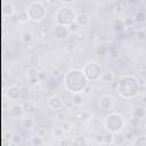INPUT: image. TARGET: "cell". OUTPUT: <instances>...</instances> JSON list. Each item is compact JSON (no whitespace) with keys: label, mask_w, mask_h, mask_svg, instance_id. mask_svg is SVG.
<instances>
[{"label":"cell","mask_w":146,"mask_h":146,"mask_svg":"<svg viewBox=\"0 0 146 146\" xmlns=\"http://www.w3.org/2000/svg\"><path fill=\"white\" fill-rule=\"evenodd\" d=\"M98 106L102 111H106V112H110L113 110V106H114V99L111 95H103L99 97L98 99Z\"/></svg>","instance_id":"obj_7"},{"label":"cell","mask_w":146,"mask_h":146,"mask_svg":"<svg viewBox=\"0 0 146 146\" xmlns=\"http://www.w3.org/2000/svg\"><path fill=\"white\" fill-rule=\"evenodd\" d=\"M88 86L89 81L82 70L71 68L64 75V88L72 94H83Z\"/></svg>","instance_id":"obj_1"},{"label":"cell","mask_w":146,"mask_h":146,"mask_svg":"<svg viewBox=\"0 0 146 146\" xmlns=\"http://www.w3.org/2000/svg\"><path fill=\"white\" fill-rule=\"evenodd\" d=\"M59 73H58V71L57 70H52V76H57Z\"/></svg>","instance_id":"obj_37"},{"label":"cell","mask_w":146,"mask_h":146,"mask_svg":"<svg viewBox=\"0 0 146 146\" xmlns=\"http://www.w3.org/2000/svg\"><path fill=\"white\" fill-rule=\"evenodd\" d=\"M14 5L10 1H3L2 2V14L5 16H11L14 14Z\"/></svg>","instance_id":"obj_15"},{"label":"cell","mask_w":146,"mask_h":146,"mask_svg":"<svg viewBox=\"0 0 146 146\" xmlns=\"http://www.w3.org/2000/svg\"><path fill=\"white\" fill-rule=\"evenodd\" d=\"M106 51H107V47H106L104 43H102V44H99V46H98V48H97V52H98V54L105 55V54H106Z\"/></svg>","instance_id":"obj_34"},{"label":"cell","mask_w":146,"mask_h":146,"mask_svg":"<svg viewBox=\"0 0 146 146\" xmlns=\"http://www.w3.org/2000/svg\"><path fill=\"white\" fill-rule=\"evenodd\" d=\"M76 13L75 10L70 7V6H60L57 8L55 15H54V19L56 22V24L59 25H64V26H70L72 23L75 22L76 19Z\"/></svg>","instance_id":"obj_3"},{"label":"cell","mask_w":146,"mask_h":146,"mask_svg":"<svg viewBox=\"0 0 146 146\" xmlns=\"http://www.w3.org/2000/svg\"><path fill=\"white\" fill-rule=\"evenodd\" d=\"M113 27H114L116 31H122V30L125 27L124 21L121 19V18H116V19L114 21V23H113Z\"/></svg>","instance_id":"obj_24"},{"label":"cell","mask_w":146,"mask_h":146,"mask_svg":"<svg viewBox=\"0 0 146 146\" xmlns=\"http://www.w3.org/2000/svg\"><path fill=\"white\" fill-rule=\"evenodd\" d=\"M59 128L62 129V131H63L64 133H70V132L72 131V129H73V124H72L70 121L64 120V121L62 122V124H60Z\"/></svg>","instance_id":"obj_20"},{"label":"cell","mask_w":146,"mask_h":146,"mask_svg":"<svg viewBox=\"0 0 146 146\" xmlns=\"http://www.w3.org/2000/svg\"><path fill=\"white\" fill-rule=\"evenodd\" d=\"M22 125H23L24 129H33L34 125H35V122L31 117H24L22 120Z\"/></svg>","instance_id":"obj_19"},{"label":"cell","mask_w":146,"mask_h":146,"mask_svg":"<svg viewBox=\"0 0 146 146\" xmlns=\"http://www.w3.org/2000/svg\"><path fill=\"white\" fill-rule=\"evenodd\" d=\"M59 146H71V140H68L67 138H62L59 140Z\"/></svg>","instance_id":"obj_35"},{"label":"cell","mask_w":146,"mask_h":146,"mask_svg":"<svg viewBox=\"0 0 146 146\" xmlns=\"http://www.w3.org/2000/svg\"><path fill=\"white\" fill-rule=\"evenodd\" d=\"M103 124L108 132L115 133V132H122L125 125V121L121 114L116 112H111L104 117Z\"/></svg>","instance_id":"obj_4"},{"label":"cell","mask_w":146,"mask_h":146,"mask_svg":"<svg viewBox=\"0 0 146 146\" xmlns=\"http://www.w3.org/2000/svg\"><path fill=\"white\" fill-rule=\"evenodd\" d=\"M17 17H18L17 19H18V22H19V23H25V22H27V21H29V16H27V14H26V10H25V9L21 10V11L18 13Z\"/></svg>","instance_id":"obj_27"},{"label":"cell","mask_w":146,"mask_h":146,"mask_svg":"<svg viewBox=\"0 0 146 146\" xmlns=\"http://www.w3.org/2000/svg\"><path fill=\"white\" fill-rule=\"evenodd\" d=\"M113 11H114L116 15H122V14L125 11V5H124L123 2H116V3L114 5Z\"/></svg>","instance_id":"obj_21"},{"label":"cell","mask_w":146,"mask_h":146,"mask_svg":"<svg viewBox=\"0 0 146 146\" xmlns=\"http://www.w3.org/2000/svg\"><path fill=\"white\" fill-rule=\"evenodd\" d=\"M17 146H21V145H17Z\"/></svg>","instance_id":"obj_38"},{"label":"cell","mask_w":146,"mask_h":146,"mask_svg":"<svg viewBox=\"0 0 146 146\" xmlns=\"http://www.w3.org/2000/svg\"><path fill=\"white\" fill-rule=\"evenodd\" d=\"M137 36H138L139 40H145V39H146V30H145V29H140V30H138V32H137Z\"/></svg>","instance_id":"obj_32"},{"label":"cell","mask_w":146,"mask_h":146,"mask_svg":"<svg viewBox=\"0 0 146 146\" xmlns=\"http://www.w3.org/2000/svg\"><path fill=\"white\" fill-rule=\"evenodd\" d=\"M25 10L29 16V21L33 23H40L47 16V7L40 1H33L27 3Z\"/></svg>","instance_id":"obj_5"},{"label":"cell","mask_w":146,"mask_h":146,"mask_svg":"<svg viewBox=\"0 0 146 146\" xmlns=\"http://www.w3.org/2000/svg\"><path fill=\"white\" fill-rule=\"evenodd\" d=\"M131 146H146V135H143V136L137 137L132 141Z\"/></svg>","instance_id":"obj_22"},{"label":"cell","mask_w":146,"mask_h":146,"mask_svg":"<svg viewBox=\"0 0 146 146\" xmlns=\"http://www.w3.org/2000/svg\"><path fill=\"white\" fill-rule=\"evenodd\" d=\"M47 104H48L49 108H51L52 111H59V110L63 107V105H64L62 97L58 96V95H56V94H55V95H51V96L48 98Z\"/></svg>","instance_id":"obj_9"},{"label":"cell","mask_w":146,"mask_h":146,"mask_svg":"<svg viewBox=\"0 0 146 146\" xmlns=\"http://www.w3.org/2000/svg\"><path fill=\"white\" fill-rule=\"evenodd\" d=\"M33 40V34L31 32H24L22 35V41L24 43H31Z\"/></svg>","instance_id":"obj_28"},{"label":"cell","mask_w":146,"mask_h":146,"mask_svg":"<svg viewBox=\"0 0 146 146\" xmlns=\"http://www.w3.org/2000/svg\"><path fill=\"white\" fill-rule=\"evenodd\" d=\"M90 21H91L90 15H89L88 13H84V11L79 13V14L76 15V19H75V22L78 23V25H79L80 27H86V26H88L89 23H90Z\"/></svg>","instance_id":"obj_11"},{"label":"cell","mask_w":146,"mask_h":146,"mask_svg":"<svg viewBox=\"0 0 146 146\" xmlns=\"http://www.w3.org/2000/svg\"><path fill=\"white\" fill-rule=\"evenodd\" d=\"M75 50H76V44H75V43H68V44L66 46V51H67V52L73 54Z\"/></svg>","instance_id":"obj_33"},{"label":"cell","mask_w":146,"mask_h":146,"mask_svg":"<svg viewBox=\"0 0 146 146\" xmlns=\"http://www.w3.org/2000/svg\"><path fill=\"white\" fill-rule=\"evenodd\" d=\"M7 96L10 100H18L22 96V91L21 88L16 84H10L7 89Z\"/></svg>","instance_id":"obj_10"},{"label":"cell","mask_w":146,"mask_h":146,"mask_svg":"<svg viewBox=\"0 0 146 146\" xmlns=\"http://www.w3.org/2000/svg\"><path fill=\"white\" fill-rule=\"evenodd\" d=\"M71 146H89V141L83 135H78L71 139Z\"/></svg>","instance_id":"obj_13"},{"label":"cell","mask_w":146,"mask_h":146,"mask_svg":"<svg viewBox=\"0 0 146 146\" xmlns=\"http://www.w3.org/2000/svg\"><path fill=\"white\" fill-rule=\"evenodd\" d=\"M36 78H38V72H36V70H35V67L30 66L29 70H27V79H29L30 81H33V80H35Z\"/></svg>","instance_id":"obj_25"},{"label":"cell","mask_w":146,"mask_h":146,"mask_svg":"<svg viewBox=\"0 0 146 146\" xmlns=\"http://www.w3.org/2000/svg\"><path fill=\"white\" fill-rule=\"evenodd\" d=\"M127 140V137L123 132H115L113 133V145H116V146H121L125 143Z\"/></svg>","instance_id":"obj_14"},{"label":"cell","mask_w":146,"mask_h":146,"mask_svg":"<svg viewBox=\"0 0 146 146\" xmlns=\"http://www.w3.org/2000/svg\"><path fill=\"white\" fill-rule=\"evenodd\" d=\"M102 81L103 82H112L113 80H114V74H113V72H106V73H103V75H102Z\"/></svg>","instance_id":"obj_26"},{"label":"cell","mask_w":146,"mask_h":146,"mask_svg":"<svg viewBox=\"0 0 146 146\" xmlns=\"http://www.w3.org/2000/svg\"><path fill=\"white\" fill-rule=\"evenodd\" d=\"M96 141L98 144H103V133H97L96 135Z\"/></svg>","instance_id":"obj_36"},{"label":"cell","mask_w":146,"mask_h":146,"mask_svg":"<svg viewBox=\"0 0 146 146\" xmlns=\"http://www.w3.org/2000/svg\"><path fill=\"white\" fill-rule=\"evenodd\" d=\"M82 72L84 73L88 81H92V82L100 80V78L103 75L102 67L97 62H89V63L84 64V66L82 67Z\"/></svg>","instance_id":"obj_6"},{"label":"cell","mask_w":146,"mask_h":146,"mask_svg":"<svg viewBox=\"0 0 146 146\" xmlns=\"http://www.w3.org/2000/svg\"><path fill=\"white\" fill-rule=\"evenodd\" d=\"M68 27V31H70V33H73V34H75V33H78L79 31H80V26L78 25V23L76 22H74V23H72L70 26H67Z\"/></svg>","instance_id":"obj_31"},{"label":"cell","mask_w":146,"mask_h":146,"mask_svg":"<svg viewBox=\"0 0 146 146\" xmlns=\"http://www.w3.org/2000/svg\"><path fill=\"white\" fill-rule=\"evenodd\" d=\"M117 94L124 99H133L139 92L138 79L132 74H127L120 78L117 82Z\"/></svg>","instance_id":"obj_2"},{"label":"cell","mask_w":146,"mask_h":146,"mask_svg":"<svg viewBox=\"0 0 146 146\" xmlns=\"http://www.w3.org/2000/svg\"><path fill=\"white\" fill-rule=\"evenodd\" d=\"M25 111L23 108V105L22 104H15L10 107L9 110V115L11 117H15V119H18V117H22L24 115Z\"/></svg>","instance_id":"obj_12"},{"label":"cell","mask_w":146,"mask_h":146,"mask_svg":"<svg viewBox=\"0 0 146 146\" xmlns=\"http://www.w3.org/2000/svg\"><path fill=\"white\" fill-rule=\"evenodd\" d=\"M71 102H72V104L74 106H81L83 104V96H82V94H73Z\"/></svg>","instance_id":"obj_18"},{"label":"cell","mask_w":146,"mask_h":146,"mask_svg":"<svg viewBox=\"0 0 146 146\" xmlns=\"http://www.w3.org/2000/svg\"><path fill=\"white\" fill-rule=\"evenodd\" d=\"M146 115V108L143 106H136L132 110V117H136L138 120H141Z\"/></svg>","instance_id":"obj_16"},{"label":"cell","mask_w":146,"mask_h":146,"mask_svg":"<svg viewBox=\"0 0 146 146\" xmlns=\"http://www.w3.org/2000/svg\"><path fill=\"white\" fill-rule=\"evenodd\" d=\"M29 63H30V65L32 67H35L39 64V56L36 54H32L30 56V58H29Z\"/></svg>","instance_id":"obj_29"},{"label":"cell","mask_w":146,"mask_h":146,"mask_svg":"<svg viewBox=\"0 0 146 146\" xmlns=\"http://www.w3.org/2000/svg\"><path fill=\"white\" fill-rule=\"evenodd\" d=\"M133 21L137 22L138 24H144L146 22V13L144 10H137V13L133 16Z\"/></svg>","instance_id":"obj_17"},{"label":"cell","mask_w":146,"mask_h":146,"mask_svg":"<svg viewBox=\"0 0 146 146\" xmlns=\"http://www.w3.org/2000/svg\"><path fill=\"white\" fill-rule=\"evenodd\" d=\"M52 34L55 36V39L59 40V41H63V40H66L68 36H70V31H68V27L67 26H64V25H59V24H56L54 26V30H52Z\"/></svg>","instance_id":"obj_8"},{"label":"cell","mask_w":146,"mask_h":146,"mask_svg":"<svg viewBox=\"0 0 146 146\" xmlns=\"http://www.w3.org/2000/svg\"><path fill=\"white\" fill-rule=\"evenodd\" d=\"M103 144L104 145H113V133L112 132H105L103 133Z\"/></svg>","instance_id":"obj_23"},{"label":"cell","mask_w":146,"mask_h":146,"mask_svg":"<svg viewBox=\"0 0 146 146\" xmlns=\"http://www.w3.org/2000/svg\"><path fill=\"white\" fill-rule=\"evenodd\" d=\"M10 143H11L14 146L21 145V143H22V136H21L19 133H14V135H13V137H11Z\"/></svg>","instance_id":"obj_30"}]
</instances>
